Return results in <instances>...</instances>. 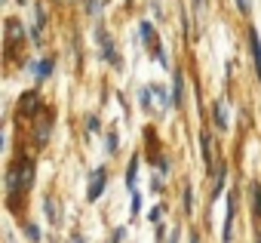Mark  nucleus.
I'll return each mask as SVG.
<instances>
[{
    "instance_id": "8",
    "label": "nucleus",
    "mask_w": 261,
    "mask_h": 243,
    "mask_svg": "<svg viewBox=\"0 0 261 243\" xmlns=\"http://www.w3.org/2000/svg\"><path fill=\"white\" fill-rule=\"evenodd\" d=\"M53 71V62H40V71H37V77H46Z\"/></svg>"
},
{
    "instance_id": "5",
    "label": "nucleus",
    "mask_w": 261,
    "mask_h": 243,
    "mask_svg": "<svg viewBox=\"0 0 261 243\" xmlns=\"http://www.w3.org/2000/svg\"><path fill=\"white\" fill-rule=\"evenodd\" d=\"M215 127H221V130L227 127V114H224V105L221 102L215 105Z\"/></svg>"
},
{
    "instance_id": "3",
    "label": "nucleus",
    "mask_w": 261,
    "mask_h": 243,
    "mask_svg": "<svg viewBox=\"0 0 261 243\" xmlns=\"http://www.w3.org/2000/svg\"><path fill=\"white\" fill-rule=\"evenodd\" d=\"M230 234H233V197L227 200V218H224V243H230Z\"/></svg>"
},
{
    "instance_id": "9",
    "label": "nucleus",
    "mask_w": 261,
    "mask_h": 243,
    "mask_svg": "<svg viewBox=\"0 0 261 243\" xmlns=\"http://www.w3.org/2000/svg\"><path fill=\"white\" fill-rule=\"evenodd\" d=\"M191 243H200V240H197V234H194V237H191Z\"/></svg>"
},
{
    "instance_id": "7",
    "label": "nucleus",
    "mask_w": 261,
    "mask_h": 243,
    "mask_svg": "<svg viewBox=\"0 0 261 243\" xmlns=\"http://www.w3.org/2000/svg\"><path fill=\"white\" fill-rule=\"evenodd\" d=\"M252 50H255V62H258V77H261V40L258 37H255V46Z\"/></svg>"
},
{
    "instance_id": "10",
    "label": "nucleus",
    "mask_w": 261,
    "mask_h": 243,
    "mask_svg": "<svg viewBox=\"0 0 261 243\" xmlns=\"http://www.w3.org/2000/svg\"><path fill=\"white\" fill-rule=\"evenodd\" d=\"M71 243H83V240H80V237H77V240H71Z\"/></svg>"
},
{
    "instance_id": "1",
    "label": "nucleus",
    "mask_w": 261,
    "mask_h": 243,
    "mask_svg": "<svg viewBox=\"0 0 261 243\" xmlns=\"http://www.w3.org/2000/svg\"><path fill=\"white\" fill-rule=\"evenodd\" d=\"M31 179H34V166H31L28 160L10 169V188H13V191H19V188H28V185H31Z\"/></svg>"
},
{
    "instance_id": "2",
    "label": "nucleus",
    "mask_w": 261,
    "mask_h": 243,
    "mask_svg": "<svg viewBox=\"0 0 261 243\" xmlns=\"http://www.w3.org/2000/svg\"><path fill=\"white\" fill-rule=\"evenodd\" d=\"M101 188H105V169H98V173L92 176V182H89V200H95V197L101 194Z\"/></svg>"
},
{
    "instance_id": "6",
    "label": "nucleus",
    "mask_w": 261,
    "mask_h": 243,
    "mask_svg": "<svg viewBox=\"0 0 261 243\" xmlns=\"http://www.w3.org/2000/svg\"><path fill=\"white\" fill-rule=\"evenodd\" d=\"M252 203H255V215H261V185L252 188Z\"/></svg>"
},
{
    "instance_id": "4",
    "label": "nucleus",
    "mask_w": 261,
    "mask_h": 243,
    "mask_svg": "<svg viewBox=\"0 0 261 243\" xmlns=\"http://www.w3.org/2000/svg\"><path fill=\"white\" fill-rule=\"evenodd\" d=\"M25 114H31L34 108H37V92H25V99H22V105H19Z\"/></svg>"
}]
</instances>
